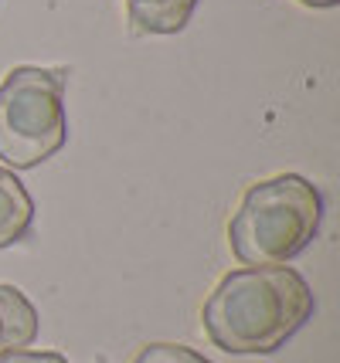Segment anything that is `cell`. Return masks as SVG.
Here are the masks:
<instances>
[{
    "label": "cell",
    "instance_id": "1",
    "mask_svg": "<svg viewBox=\"0 0 340 363\" xmlns=\"http://www.w3.org/2000/svg\"><path fill=\"white\" fill-rule=\"evenodd\" d=\"M313 289L290 265L235 269L214 285L201 309L208 340L225 353H275L313 316Z\"/></svg>",
    "mask_w": 340,
    "mask_h": 363
},
{
    "label": "cell",
    "instance_id": "2",
    "mask_svg": "<svg viewBox=\"0 0 340 363\" xmlns=\"http://www.w3.org/2000/svg\"><path fill=\"white\" fill-rule=\"evenodd\" d=\"M320 221V190L300 174H279L245 190L242 204L228 221V245L248 269L286 265L313 245Z\"/></svg>",
    "mask_w": 340,
    "mask_h": 363
},
{
    "label": "cell",
    "instance_id": "3",
    "mask_svg": "<svg viewBox=\"0 0 340 363\" xmlns=\"http://www.w3.org/2000/svg\"><path fill=\"white\" fill-rule=\"evenodd\" d=\"M68 68L21 65L0 82V163L34 170L68 143Z\"/></svg>",
    "mask_w": 340,
    "mask_h": 363
},
{
    "label": "cell",
    "instance_id": "4",
    "mask_svg": "<svg viewBox=\"0 0 340 363\" xmlns=\"http://www.w3.org/2000/svg\"><path fill=\"white\" fill-rule=\"evenodd\" d=\"M38 309L17 285H0V357L31 347L38 340Z\"/></svg>",
    "mask_w": 340,
    "mask_h": 363
},
{
    "label": "cell",
    "instance_id": "5",
    "mask_svg": "<svg viewBox=\"0 0 340 363\" xmlns=\"http://www.w3.org/2000/svg\"><path fill=\"white\" fill-rule=\"evenodd\" d=\"M34 224V201L21 177L0 167V248L24 241Z\"/></svg>",
    "mask_w": 340,
    "mask_h": 363
},
{
    "label": "cell",
    "instance_id": "6",
    "mask_svg": "<svg viewBox=\"0 0 340 363\" xmlns=\"http://www.w3.org/2000/svg\"><path fill=\"white\" fill-rule=\"evenodd\" d=\"M197 0H126L133 28L140 34H177L187 28Z\"/></svg>",
    "mask_w": 340,
    "mask_h": 363
},
{
    "label": "cell",
    "instance_id": "7",
    "mask_svg": "<svg viewBox=\"0 0 340 363\" xmlns=\"http://www.w3.org/2000/svg\"><path fill=\"white\" fill-rule=\"evenodd\" d=\"M133 363H211V360L191 347H180V343H150V347L136 353Z\"/></svg>",
    "mask_w": 340,
    "mask_h": 363
},
{
    "label": "cell",
    "instance_id": "8",
    "mask_svg": "<svg viewBox=\"0 0 340 363\" xmlns=\"http://www.w3.org/2000/svg\"><path fill=\"white\" fill-rule=\"evenodd\" d=\"M0 363H68L62 353H31V350H17L0 357Z\"/></svg>",
    "mask_w": 340,
    "mask_h": 363
},
{
    "label": "cell",
    "instance_id": "9",
    "mask_svg": "<svg viewBox=\"0 0 340 363\" xmlns=\"http://www.w3.org/2000/svg\"><path fill=\"white\" fill-rule=\"evenodd\" d=\"M300 4H307V7H337L340 0H300Z\"/></svg>",
    "mask_w": 340,
    "mask_h": 363
},
{
    "label": "cell",
    "instance_id": "10",
    "mask_svg": "<svg viewBox=\"0 0 340 363\" xmlns=\"http://www.w3.org/2000/svg\"><path fill=\"white\" fill-rule=\"evenodd\" d=\"M96 363H106V360H96Z\"/></svg>",
    "mask_w": 340,
    "mask_h": 363
}]
</instances>
